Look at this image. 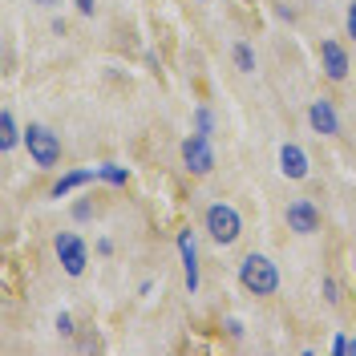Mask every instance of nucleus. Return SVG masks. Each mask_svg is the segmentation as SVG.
I'll use <instances>...</instances> for the list:
<instances>
[{
	"instance_id": "nucleus-1",
	"label": "nucleus",
	"mask_w": 356,
	"mask_h": 356,
	"mask_svg": "<svg viewBox=\"0 0 356 356\" xmlns=\"http://www.w3.org/2000/svg\"><path fill=\"white\" fill-rule=\"evenodd\" d=\"M239 288H243L247 296H259V300L275 296V291H280V267L271 264L267 255L251 251V255L239 259Z\"/></svg>"
},
{
	"instance_id": "nucleus-2",
	"label": "nucleus",
	"mask_w": 356,
	"mask_h": 356,
	"mask_svg": "<svg viewBox=\"0 0 356 356\" xmlns=\"http://www.w3.org/2000/svg\"><path fill=\"white\" fill-rule=\"evenodd\" d=\"M24 150H29L37 170H57L61 166V134H53L44 122H29L24 126Z\"/></svg>"
},
{
	"instance_id": "nucleus-3",
	"label": "nucleus",
	"mask_w": 356,
	"mask_h": 356,
	"mask_svg": "<svg viewBox=\"0 0 356 356\" xmlns=\"http://www.w3.org/2000/svg\"><path fill=\"white\" fill-rule=\"evenodd\" d=\"M202 227H207V235L219 247H231V243H239V235H243V215L231 202H211L207 215H202Z\"/></svg>"
},
{
	"instance_id": "nucleus-4",
	"label": "nucleus",
	"mask_w": 356,
	"mask_h": 356,
	"mask_svg": "<svg viewBox=\"0 0 356 356\" xmlns=\"http://www.w3.org/2000/svg\"><path fill=\"white\" fill-rule=\"evenodd\" d=\"M178 154H182L186 170H191L195 178H207L211 170H215V146H211V138H207V134H199V130H191L186 138H182Z\"/></svg>"
},
{
	"instance_id": "nucleus-5",
	"label": "nucleus",
	"mask_w": 356,
	"mask_h": 356,
	"mask_svg": "<svg viewBox=\"0 0 356 356\" xmlns=\"http://www.w3.org/2000/svg\"><path fill=\"white\" fill-rule=\"evenodd\" d=\"M284 222H288L291 235H300V239L320 235V222H324V215H320V202H316V199H291L288 211H284Z\"/></svg>"
},
{
	"instance_id": "nucleus-6",
	"label": "nucleus",
	"mask_w": 356,
	"mask_h": 356,
	"mask_svg": "<svg viewBox=\"0 0 356 356\" xmlns=\"http://www.w3.org/2000/svg\"><path fill=\"white\" fill-rule=\"evenodd\" d=\"M53 247H57V259H61V267H65V275H86L89 267V247L86 239L77 235V231H61L57 239H53Z\"/></svg>"
},
{
	"instance_id": "nucleus-7",
	"label": "nucleus",
	"mask_w": 356,
	"mask_h": 356,
	"mask_svg": "<svg viewBox=\"0 0 356 356\" xmlns=\"http://www.w3.org/2000/svg\"><path fill=\"white\" fill-rule=\"evenodd\" d=\"M178 259H182V284L191 296H199V284H202V267H199V243H195V231L182 227L178 231Z\"/></svg>"
},
{
	"instance_id": "nucleus-8",
	"label": "nucleus",
	"mask_w": 356,
	"mask_h": 356,
	"mask_svg": "<svg viewBox=\"0 0 356 356\" xmlns=\"http://www.w3.org/2000/svg\"><path fill=\"white\" fill-rule=\"evenodd\" d=\"M348 69H353V61H348V49L340 41H320V73L332 81V86H340V81H348Z\"/></svg>"
},
{
	"instance_id": "nucleus-9",
	"label": "nucleus",
	"mask_w": 356,
	"mask_h": 356,
	"mask_svg": "<svg viewBox=\"0 0 356 356\" xmlns=\"http://www.w3.org/2000/svg\"><path fill=\"white\" fill-rule=\"evenodd\" d=\"M308 126L324 138H336L340 134V113H336V102L332 97H316L308 106Z\"/></svg>"
},
{
	"instance_id": "nucleus-10",
	"label": "nucleus",
	"mask_w": 356,
	"mask_h": 356,
	"mask_svg": "<svg viewBox=\"0 0 356 356\" xmlns=\"http://www.w3.org/2000/svg\"><path fill=\"white\" fill-rule=\"evenodd\" d=\"M308 154H304V146L300 142H284L280 146V175L291 178V182H304L308 178Z\"/></svg>"
},
{
	"instance_id": "nucleus-11",
	"label": "nucleus",
	"mask_w": 356,
	"mask_h": 356,
	"mask_svg": "<svg viewBox=\"0 0 356 356\" xmlns=\"http://www.w3.org/2000/svg\"><path fill=\"white\" fill-rule=\"evenodd\" d=\"M89 182H97V166H93V170H69V175H61L57 182H53L49 199H65V195H73V191L89 186Z\"/></svg>"
},
{
	"instance_id": "nucleus-12",
	"label": "nucleus",
	"mask_w": 356,
	"mask_h": 356,
	"mask_svg": "<svg viewBox=\"0 0 356 356\" xmlns=\"http://www.w3.org/2000/svg\"><path fill=\"white\" fill-rule=\"evenodd\" d=\"M17 146H24V130L17 126L13 110H0V150H4V154H13Z\"/></svg>"
},
{
	"instance_id": "nucleus-13",
	"label": "nucleus",
	"mask_w": 356,
	"mask_h": 356,
	"mask_svg": "<svg viewBox=\"0 0 356 356\" xmlns=\"http://www.w3.org/2000/svg\"><path fill=\"white\" fill-rule=\"evenodd\" d=\"M97 178L110 182V186H126V182H130V170H126V166H113V162H102V166H97Z\"/></svg>"
},
{
	"instance_id": "nucleus-14",
	"label": "nucleus",
	"mask_w": 356,
	"mask_h": 356,
	"mask_svg": "<svg viewBox=\"0 0 356 356\" xmlns=\"http://www.w3.org/2000/svg\"><path fill=\"white\" fill-rule=\"evenodd\" d=\"M231 57H235V69H239V73H255V49H251L247 41L235 44V49H231Z\"/></svg>"
},
{
	"instance_id": "nucleus-15",
	"label": "nucleus",
	"mask_w": 356,
	"mask_h": 356,
	"mask_svg": "<svg viewBox=\"0 0 356 356\" xmlns=\"http://www.w3.org/2000/svg\"><path fill=\"white\" fill-rule=\"evenodd\" d=\"M191 130H199V134H215V113L207 110V106H195V113H191Z\"/></svg>"
},
{
	"instance_id": "nucleus-16",
	"label": "nucleus",
	"mask_w": 356,
	"mask_h": 356,
	"mask_svg": "<svg viewBox=\"0 0 356 356\" xmlns=\"http://www.w3.org/2000/svg\"><path fill=\"white\" fill-rule=\"evenodd\" d=\"M332 353H336V356H356V336H344V332H340V336L332 340Z\"/></svg>"
},
{
	"instance_id": "nucleus-17",
	"label": "nucleus",
	"mask_w": 356,
	"mask_h": 356,
	"mask_svg": "<svg viewBox=\"0 0 356 356\" xmlns=\"http://www.w3.org/2000/svg\"><path fill=\"white\" fill-rule=\"evenodd\" d=\"M222 328H227V336H231V340H243V320L227 316V320H222Z\"/></svg>"
},
{
	"instance_id": "nucleus-18",
	"label": "nucleus",
	"mask_w": 356,
	"mask_h": 356,
	"mask_svg": "<svg viewBox=\"0 0 356 356\" xmlns=\"http://www.w3.org/2000/svg\"><path fill=\"white\" fill-rule=\"evenodd\" d=\"M324 300H328L332 308L340 304V288H336V280H332V275H324Z\"/></svg>"
},
{
	"instance_id": "nucleus-19",
	"label": "nucleus",
	"mask_w": 356,
	"mask_h": 356,
	"mask_svg": "<svg viewBox=\"0 0 356 356\" xmlns=\"http://www.w3.org/2000/svg\"><path fill=\"white\" fill-rule=\"evenodd\" d=\"M73 219H77V222H89V219H93V207H89L86 199L73 202Z\"/></svg>"
},
{
	"instance_id": "nucleus-20",
	"label": "nucleus",
	"mask_w": 356,
	"mask_h": 356,
	"mask_svg": "<svg viewBox=\"0 0 356 356\" xmlns=\"http://www.w3.org/2000/svg\"><path fill=\"white\" fill-rule=\"evenodd\" d=\"M57 332H61V336H73V332H77V328H73V316H69V312H57Z\"/></svg>"
},
{
	"instance_id": "nucleus-21",
	"label": "nucleus",
	"mask_w": 356,
	"mask_h": 356,
	"mask_svg": "<svg viewBox=\"0 0 356 356\" xmlns=\"http://www.w3.org/2000/svg\"><path fill=\"white\" fill-rule=\"evenodd\" d=\"M344 29H348V37L356 41V0L348 4V8H344Z\"/></svg>"
},
{
	"instance_id": "nucleus-22",
	"label": "nucleus",
	"mask_w": 356,
	"mask_h": 356,
	"mask_svg": "<svg viewBox=\"0 0 356 356\" xmlns=\"http://www.w3.org/2000/svg\"><path fill=\"white\" fill-rule=\"evenodd\" d=\"M73 8H77L81 17H93V8H97V0H73Z\"/></svg>"
},
{
	"instance_id": "nucleus-23",
	"label": "nucleus",
	"mask_w": 356,
	"mask_h": 356,
	"mask_svg": "<svg viewBox=\"0 0 356 356\" xmlns=\"http://www.w3.org/2000/svg\"><path fill=\"white\" fill-rule=\"evenodd\" d=\"M33 4H37V8H53V4H57V0H33Z\"/></svg>"
},
{
	"instance_id": "nucleus-24",
	"label": "nucleus",
	"mask_w": 356,
	"mask_h": 356,
	"mask_svg": "<svg viewBox=\"0 0 356 356\" xmlns=\"http://www.w3.org/2000/svg\"><path fill=\"white\" fill-rule=\"evenodd\" d=\"M199 4H207V0H199Z\"/></svg>"
}]
</instances>
